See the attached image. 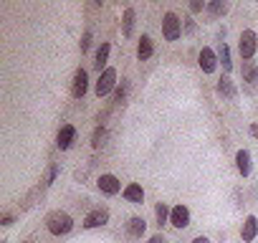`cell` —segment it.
<instances>
[{
    "mask_svg": "<svg viewBox=\"0 0 258 243\" xmlns=\"http://www.w3.org/2000/svg\"><path fill=\"white\" fill-rule=\"evenodd\" d=\"M96 185H99V190L106 193V195H116V193L121 190V183H119V177H114V175H101V177L96 180Z\"/></svg>",
    "mask_w": 258,
    "mask_h": 243,
    "instance_id": "cell-8",
    "label": "cell"
},
{
    "mask_svg": "<svg viewBox=\"0 0 258 243\" xmlns=\"http://www.w3.org/2000/svg\"><path fill=\"white\" fill-rule=\"evenodd\" d=\"M203 8H205V3H203V0H192V3H190V11H192V13H200Z\"/></svg>",
    "mask_w": 258,
    "mask_h": 243,
    "instance_id": "cell-27",
    "label": "cell"
},
{
    "mask_svg": "<svg viewBox=\"0 0 258 243\" xmlns=\"http://www.w3.org/2000/svg\"><path fill=\"white\" fill-rule=\"evenodd\" d=\"M126 89H129V84L121 79V84L116 86V96H114V101H116V104H121V101H124V96H126Z\"/></svg>",
    "mask_w": 258,
    "mask_h": 243,
    "instance_id": "cell-25",
    "label": "cell"
},
{
    "mask_svg": "<svg viewBox=\"0 0 258 243\" xmlns=\"http://www.w3.org/2000/svg\"><path fill=\"white\" fill-rule=\"evenodd\" d=\"M215 91H218V96H223V99H228V101L235 99V86H233V81H230L228 76H223V79L218 81Z\"/></svg>",
    "mask_w": 258,
    "mask_h": 243,
    "instance_id": "cell-13",
    "label": "cell"
},
{
    "mask_svg": "<svg viewBox=\"0 0 258 243\" xmlns=\"http://www.w3.org/2000/svg\"><path fill=\"white\" fill-rule=\"evenodd\" d=\"M114 84H116V71H114V69H104L101 76H99V81H96V96H99V99L106 96V94L114 89Z\"/></svg>",
    "mask_w": 258,
    "mask_h": 243,
    "instance_id": "cell-3",
    "label": "cell"
},
{
    "mask_svg": "<svg viewBox=\"0 0 258 243\" xmlns=\"http://www.w3.org/2000/svg\"><path fill=\"white\" fill-rule=\"evenodd\" d=\"M121 31H124L126 38L132 36V31H135V11H132V8H126L124 16H121Z\"/></svg>",
    "mask_w": 258,
    "mask_h": 243,
    "instance_id": "cell-18",
    "label": "cell"
},
{
    "mask_svg": "<svg viewBox=\"0 0 258 243\" xmlns=\"http://www.w3.org/2000/svg\"><path fill=\"white\" fill-rule=\"evenodd\" d=\"M89 46H91V31L84 33V38H81V51H89Z\"/></svg>",
    "mask_w": 258,
    "mask_h": 243,
    "instance_id": "cell-26",
    "label": "cell"
},
{
    "mask_svg": "<svg viewBox=\"0 0 258 243\" xmlns=\"http://www.w3.org/2000/svg\"><path fill=\"white\" fill-rule=\"evenodd\" d=\"M46 228H48V233H53V235H63V233H69V230L74 228V220H71L69 213L53 210V213H48V218H46Z\"/></svg>",
    "mask_w": 258,
    "mask_h": 243,
    "instance_id": "cell-1",
    "label": "cell"
},
{
    "mask_svg": "<svg viewBox=\"0 0 258 243\" xmlns=\"http://www.w3.org/2000/svg\"><path fill=\"white\" fill-rule=\"evenodd\" d=\"M198 64H200V69H203L205 74H213V71L218 69V53H215L213 48H203L200 56H198Z\"/></svg>",
    "mask_w": 258,
    "mask_h": 243,
    "instance_id": "cell-5",
    "label": "cell"
},
{
    "mask_svg": "<svg viewBox=\"0 0 258 243\" xmlns=\"http://www.w3.org/2000/svg\"><path fill=\"white\" fill-rule=\"evenodd\" d=\"M91 145H94V150H99V147H104L106 145V130L99 125L96 127V132H94V140H91Z\"/></svg>",
    "mask_w": 258,
    "mask_h": 243,
    "instance_id": "cell-21",
    "label": "cell"
},
{
    "mask_svg": "<svg viewBox=\"0 0 258 243\" xmlns=\"http://www.w3.org/2000/svg\"><path fill=\"white\" fill-rule=\"evenodd\" d=\"M23 243H33V240H23Z\"/></svg>",
    "mask_w": 258,
    "mask_h": 243,
    "instance_id": "cell-32",
    "label": "cell"
},
{
    "mask_svg": "<svg viewBox=\"0 0 258 243\" xmlns=\"http://www.w3.org/2000/svg\"><path fill=\"white\" fill-rule=\"evenodd\" d=\"M170 213H172V210H167V205H165V203H157V208H155V215H157V223H160V225L170 220Z\"/></svg>",
    "mask_w": 258,
    "mask_h": 243,
    "instance_id": "cell-22",
    "label": "cell"
},
{
    "mask_svg": "<svg viewBox=\"0 0 258 243\" xmlns=\"http://www.w3.org/2000/svg\"><path fill=\"white\" fill-rule=\"evenodd\" d=\"M152 51H155L152 38H150V36H142V38H140V46H137V58H140V61H147V58L152 56Z\"/></svg>",
    "mask_w": 258,
    "mask_h": 243,
    "instance_id": "cell-17",
    "label": "cell"
},
{
    "mask_svg": "<svg viewBox=\"0 0 258 243\" xmlns=\"http://www.w3.org/2000/svg\"><path fill=\"white\" fill-rule=\"evenodd\" d=\"M162 36H165V41H177L182 36V23L175 13H167L162 18Z\"/></svg>",
    "mask_w": 258,
    "mask_h": 243,
    "instance_id": "cell-2",
    "label": "cell"
},
{
    "mask_svg": "<svg viewBox=\"0 0 258 243\" xmlns=\"http://www.w3.org/2000/svg\"><path fill=\"white\" fill-rule=\"evenodd\" d=\"M235 165H238V172H240L243 177H248V175H250V152H248V150H240V152L235 155Z\"/></svg>",
    "mask_w": 258,
    "mask_h": 243,
    "instance_id": "cell-15",
    "label": "cell"
},
{
    "mask_svg": "<svg viewBox=\"0 0 258 243\" xmlns=\"http://www.w3.org/2000/svg\"><path fill=\"white\" fill-rule=\"evenodd\" d=\"M86 86H89L86 71H84V69H79V71L74 74V86H71V94H74L76 99H81V96L86 94Z\"/></svg>",
    "mask_w": 258,
    "mask_h": 243,
    "instance_id": "cell-10",
    "label": "cell"
},
{
    "mask_svg": "<svg viewBox=\"0 0 258 243\" xmlns=\"http://www.w3.org/2000/svg\"><path fill=\"white\" fill-rule=\"evenodd\" d=\"M208 11H210L213 16H223V13L228 11V3H225V0H213V3L208 6Z\"/></svg>",
    "mask_w": 258,
    "mask_h": 243,
    "instance_id": "cell-23",
    "label": "cell"
},
{
    "mask_svg": "<svg viewBox=\"0 0 258 243\" xmlns=\"http://www.w3.org/2000/svg\"><path fill=\"white\" fill-rule=\"evenodd\" d=\"M3 225H13V215H3Z\"/></svg>",
    "mask_w": 258,
    "mask_h": 243,
    "instance_id": "cell-30",
    "label": "cell"
},
{
    "mask_svg": "<svg viewBox=\"0 0 258 243\" xmlns=\"http://www.w3.org/2000/svg\"><path fill=\"white\" fill-rule=\"evenodd\" d=\"M104 223H109V210H106V208H94V210L84 218V228H99V225H104Z\"/></svg>",
    "mask_w": 258,
    "mask_h": 243,
    "instance_id": "cell-6",
    "label": "cell"
},
{
    "mask_svg": "<svg viewBox=\"0 0 258 243\" xmlns=\"http://www.w3.org/2000/svg\"><path fill=\"white\" fill-rule=\"evenodd\" d=\"M147 243H167V240H165V235H160V233H157V235H152Z\"/></svg>",
    "mask_w": 258,
    "mask_h": 243,
    "instance_id": "cell-28",
    "label": "cell"
},
{
    "mask_svg": "<svg viewBox=\"0 0 258 243\" xmlns=\"http://www.w3.org/2000/svg\"><path fill=\"white\" fill-rule=\"evenodd\" d=\"M170 223H172L175 228H187V225H190V210H187L185 205L172 208V213H170Z\"/></svg>",
    "mask_w": 258,
    "mask_h": 243,
    "instance_id": "cell-9",
    "label": "cell"
},
{
    "mask_svg": "<svg viewBox=\"0 0 258 243\" xmlns=\"http://www.w3.org/2000/svg\"><path fill=\"white\" fill-rule=\"evenodd\" d=\"M238 48H240V56H243L245 61L253 58V53H255V33H253V31H243Z\"/></svg>",
    "mask_w": 258,
    "mask_h": 243,
    "instance_id": "cell-4",
    "label": "cell"
},
{
    "mask_svg": "<svg viewBox=\"0 0 258 243\" xmlns=\"http://www.w3.org/2000/svg\"><path fill=\"white\" fill-rule=\"evenodd\" d=\"M240 235H243L245 243L258 235V218H255V215H248V218H245V223H243V228H240Z\"/></svg>",
    "mask_w": 258,
    "mask_h": 243,
    "instance_id": "cell-12",
    "label": "cell"
},
{
    "mask_svg": "<svg viewBox=\"0 0 258 243\" xmlns=\"http://www.w3.org/2000/svg\"><path fill=\"white\" fill-rule=\"evenodd\" d=\"M192 243H210V240H208V238H205V235H198V238H195V240H192Z\"/></svg>",
    "mask_w": 258,
    "mask_h": 243,
    "instance_id": "cell-31",
    "label": "cell"
},
{
    "mask_svg": "<svg viewBox=\"0 0 258 243\" xmlns=\"http://www.w3.org/2000/svg\"><path fill=\"white\" fill-rule=\"evenodd\" d=\"M74 140H76V127H74V125H63V127L58 130L56 145H58V150H69V147L74 145Z\"/></svg>",
    "mask_w": 258,
    "mask_h": 243,
    "instance_id": "cell-7",
    "label": "cell"
},
{
    "mask_svg": "<svg viewBox=\"0 0 258 243\" xmlns=\"http://www.w3.org/2000/svg\"><path fill=\"white\" fill-rule=\"evenodd\" d=\"M218 61L223 64V69H225V71H230V69H233V61H230V48H228L223 41H220V48H218Z\"/></svg>",
    "mask_w": 258,
    "mask_h": 243,
    "instance_id": "cell-20",
    "label": "cell"
},
{
    "mask_svg": "<svg viewBox=\"0 0 258 243\" xmlns=\"http://www.w3.org/2000/svg\"><path fill=\"white\" fill-rule=\"evenodd\" d=\"M243 81H248L250 86H258V66L253 61H243Z\"/></svg>",
    "mask_w": 258,
    "mask_h": 243,
    "instance_id": "cell-16",
    "label": "cell"
},
{
    "mask_svg": "<svg viewBox=\"0 0 258 243\" xmlns=\"http://www.w3.org/2000/svg\"><path fill=\"white\" fill-rule=\"evenodd\" d=\"M145 230H147V223H145V218H129L126 220V233L132 235V238H142L145 235Z\"/></svg>",
    "mask_w": 258,
    "mask_h": 243,
    "instance_id": "cell-11",
    "label": "cell"
},
{
    "mask_svg": "<svg viewBox=\"0 0 258 243\" xmlns=\"http://www.w3.org/2000/svg\"><path fill=\"white\" fill-rule=\"evenodd\" d=\"M109 51H111V46H109V43H101V46H99L96 58H94V69H99V71H101V66H104V64H106V58H109Z\"/></svg>",
    "mask_w": 258,
    "mask_h": 243,
    "instance_id": "cell-19",
    "label": "cell"
},
{
    "mask_svg": "<svg viewBox=\"0 0 258 243\" xmlns=\"http://www.w3.org/2000/svg\"><path fill=\"white\" fill-rule=\"evenodd\" d=\"M250 135L258 140V122H253V125H250Z\"/></svg>",
    "mask_w": 258,
    "mask_h": 243,
    "instance_id": "cell-29",
    "label": "cell"
},
{
    "mask_svg": "<svg viewBox=\"0 0 258 243\" xmlns=\"http://www.w3.org/2000/svg\"><path fill=\"white\" fill-rule=\"evenodd\" d=\"M56 177H58V165L53 162V165L48 167V172H46V177H43V188H48V185H51V183H53Z\"/></svg>",
    "mask_w": 258,
    "mask_h": 243,
    "instance_id": "cell-24",
    "label": "cell"
},
{
    "mask_svg": "<svg viewBox=\"0 0 258 243\" xmlns=\"http://www.w3.org/2000/svg\"><path fill=\"white\" fill-rule=\"evenodd\" d=\"M124 198L129 200V203H142L145 200V190H142V185H137V183H132V185H126L124 188Z\"/></svg>",
    "mask_w": 258,
    "mask_h": 243,
    "instance_id": "cell-14",
    "label": "cell"
}]
</instances>
